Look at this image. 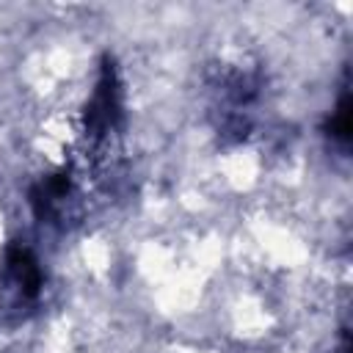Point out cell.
<instances>
[{
  "mask_svg": "<svg viewBox=\"0 0 353 353\" xmlns=\"http://www.w3.org/2000/svg\"><path fill=\"white\" fill-rule=\"evenodd\" d=\"M328 130H331V138H336L339 143H347V138H350V102H347V94H342L336 110L331 113Z\"/></svg>",
  "mask_w": 353,
  "mask_h": 353,
  "instance_id": "2",
  "label": "cell"
},
{
  "mask_svg": "<svg viewBox=\"0 0 353 353\" xmlns=\"http://www.w3.org/2000/svg\"><path fill=\"white\" fill-rule=\"evenodd\" d=\"M3 281L6 290L19 301V303H33L41 292L44 276L39 268V259L33 256V251L22 243L8 245L6 259H3Z\"/></svg>",
  "mask_w": 353,
  "mask_h": 353,
  "instance_id": "1",
  "label": "cell"
}]
</instances>
